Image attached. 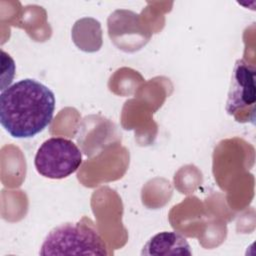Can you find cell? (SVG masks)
Listing matches in <instances>:
<instances>
[{"instance_id": "obj_2", "label": "cell", "mask_w": 256, "mask_h": 256, "mask_svg": "<svg viewBox=\"0 0 256 256\" xmlns=\"http://www.w3.org/2000/svg\"><path fill=\"white\" fill-rule=\"evenodd\" d=\"M42 256L108 255L98 231L83 221L67 222L53 228L45 237L39 252Z\"/></svg>"}, {"instance_id": "obj_3", "label": "cell", "mask_w": 256, "mask_h": 256, "mask_svg": "<svg viewBox=\"0 0 256 256\" xmlns=\"http://www.w3.org/2000/svg\"><path fill=\"white\" fill-rule=\"evenodd\" d=\"M82 153L70 139L51 137L37 149L34 165L37 172L49 179H63L75 173L82 164Z\"/></svg>"}, {"instance_id": "obj_5", "label": "cell", "mask_w": 256, "mask_h": 256, "mask_svg": "<svg viewBox=\"0 0 256 256\" xmlns=\"http://www.w3.org/2000/svg\"><path fill=\"white\" fill-rule=\"evenodd\" d=\"M141 255L191 256V247L184 236L176 231H163L151 237L143 246Z\"/></svg>"}, {"instance_id": "obj_4", "label": "cell", "mask_w": 256, "mask_h": 256, "mask_svg": "<svg viewBox=\"0 0 256 256\" xmlns=\"http://www.w3.org/2000/svg\"><path fill=\"white\" fill-rule=\"evenodd\" d=\"M255 67L244 59L235 62L226 101V112L237 122L255 123Z\"/></svg>"}, {"instance_id": "obj_1", "label": "cell", "mask_w": 256, "mask_h": 256, "mask_svg": "<svg viewBox=\"0 0 256 256\" xmlns=\"http://www.w3.org/2000/svg\"><path fill=\"white\" fill-rule=\"evenodd\" d=\"M55 95L35 79H22L0 94V122L14 138H31L52 122Z\"/></svg>"}]
</instances>
